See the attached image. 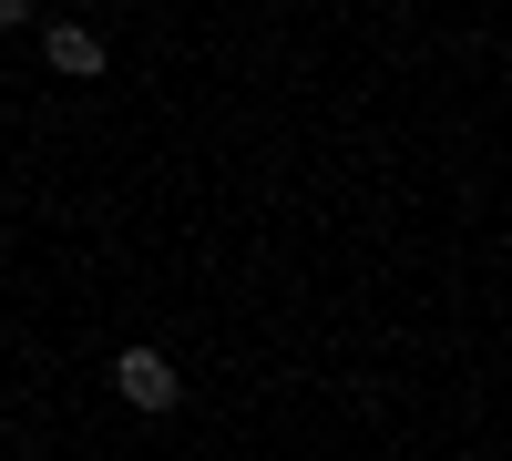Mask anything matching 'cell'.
Returning <instances> with one entry per match:
<instances>
[{"mask_svg": "<svg viewBox=\"0 0 512 461\" xmlns=\"http://www.w3.org/2000/svg\"><path fill=\"white\" fill-rule=\"evenodd\" d=\"M31 21V0H0V31H21Z\"/></svg>", "mask_w": 512, "mask_h": 461, "instance_id": "3957f363", "label": "cell"}, {"mask_svg": "<svg viewBox=\"0 0 512 461\" xmlns=\"http://www.w3.org/2000/svg\"><path fill=\"white\" fill-rule=\"evenodd\" d=\"M41 52H52V72H62V82H93V72H103V31H82V21H62L52 41H41Z\"/></svg>", "mask_w": 512, "mask_h": 461, "instance_id": "7a4b0ae2", "label": "cell"}, {"mask_svg": "<svg viewBox=\"0 0 512 461\" xmlns=\"http://www.w3.org/2000/svg\"><path fill=\"white\" fill-rule=\"evenodd\" d=\"M113 400L144 410V421L175 410V359H164V349H113Z\"/></svg>", "mask_w": 512, "mask_h": 461, "instance_id": "6da1fadb", "label": "cell"}]
</instances>
